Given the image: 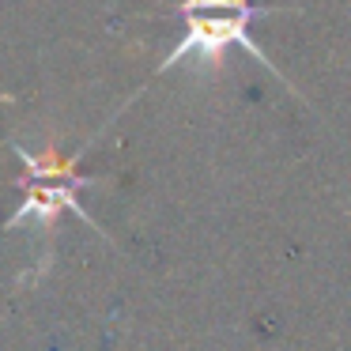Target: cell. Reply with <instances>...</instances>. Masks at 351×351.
<instances>
[{"label":"cell","mask_w":351,"mask_h":351,"mask_svg":"<svg viewBox=\"0 0 351 351\" xmlns=\"http://www.w3.org/2000/svg\"><path fill=\"white\" fill-rule=\"evenodd\" d=\"M272 12H291V8L287 4H257V0H182L178 4V16L185 19V34L159 61L155 72H170L182 61H197L204 69H219L227 49L238 46L257 64H265L272 76H280V69L268 61V53L253 42V19L272 16Z\"/></svg>","instance_id":"obj_1"},{"label":"cell","mask_w":351,"mask_h":351,"mask_svg":"<svg viewBox=\"0 0 351 351\" xmlns=\"http://www.w3.org/2000/svg\"><path fill=\"white\" fill-rule=\"evenodd\" d=\"M12 147H16L19 162H23V178H19L23 204H19L16 215L4 223V230L34 227L38 234H49L61 212H72V215H80L87 227H95V219L80 208V197H76L80 189H87V185L99 182V178L80 174V170H76V162H80V155H84V152L64 159L57 147H46V152H27V147H19V144H12ZM95 230H99V227H95Z\"/></svg>","instance_id":"obj_2"}]
</instances>
